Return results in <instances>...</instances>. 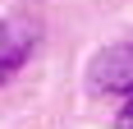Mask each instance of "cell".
<instances>
[{
	"label": "cell",
	"instance_id": "6da1fadb",
	"mask_svg": "<svg viewBox=\"0 0 133 129\" xmlns=\"http://www.w3.org/2000/svg\"><path fill=\"white\" fill-rule=\"evenodd\" d=\"M87 88H92V97H106V102H115L119 92L133 88V42H115V46L92 55Z\"/></svg>",
	"mask_w": 133,
	"mask_h": 129
},
{
	"label": "cell",
	"instance_id": "7a4b0ae2",
	"mask_svg": "<svg viewBox=\"0 0 133 129\" xmlns=\"http://www.w3.org/2000/svg\"><path fill=\"white\" fill-rule=\"evenodd\" d=\"M41 42V23L28 14H5L0 19V83H9L18 69L28 64V55Z\"/></svg>",
	"mask_w": 133,
	"mask_h": 129
},
{
	"label": "cell",
	"instance_id": "3957f363",
	"mask_svg": "<svg viewBox=\"0 0 133 129\" xmlns=\"http://www.w3.org/2000/svg\"><path fill=\"white\" fill-rule=\"evenodd\" d=\"M115 129H133V88L115 97Z\"/></svg>",
	"mask_w": 133,
	"mask_h": 129
}]
</instances>
